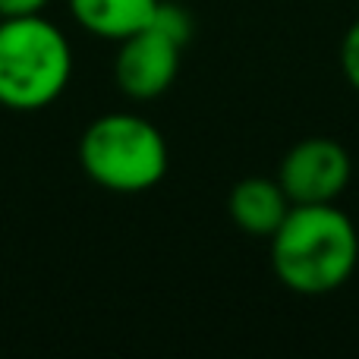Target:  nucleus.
I'll return each instance as SVG.
<instances>
[{"label":"nucleus","instance_id":"obj_10","mask_svg":"<svg viewBox=\"0 0 359 359\" xmlns=\"http://www.w3.org/2000/svg\"><path fill=\"white\" fill-rule=\"evenodd\" d=\"M48 6V0H0V16H32V13H41Z\"/></svg>","mask_w":359,"mask_h":359},{"label":"nucleus","instance_id":"obj_6","mask_svg":"<svg viewBox=\"0 0 359 359\" xmlns=\"http://www.w3.org/2000/svg\"><path fill=\"white\" fill-rule=\"evenodd\" d=\"M290 208H293V202L280 189V183L268 177L240 180L227 196L230 221L249 236H268L271 240V233L280 227V221L287 217Z\"/></svg>","mask_w":359,"mask_h":359},{"label":"nucleus","instance_id":"obj_3","mask_svg":"<svg viewBox=\"0 0 359 359\" xmlns=\"http://www.w3.org/2000/svg\"><path fill=\"white\" fill-rule=\"evenodd\" d=\"M161 130L136 114H104L79 139V164L95 186L120 196L149 192L168 174Z\"/></svg>","mask_w":359,"mask_h":359},{"label":"nucleus","instance_id":"obj_1","mask_svg":"<svg viewBox=\"0 0 359 359\" xmlns=\"http://www.w3.org/2000/svg\"><path fill=\"white\" fill-rule=\"evenodd\" d=\"M356 224L334 208V202L293 205L271 233L274 274L287 290L303 297H322L344 287L356 271Z\"/></svg>","mask_w":359,"mask_h":359},{"label":"nucleus","instance_id":"obj_7","mask_svg":"<svg viewBox=\"0 0 359 359\" xmlns=\"http://www.w3.org/2000/svg\"><path fill=\"white\" fill-rule=\"evenodd\" d=\"M161 0H69L73 19L95 38L123 41L149 29Z\"/></svg>","mask_w":359,"mask_h":359},{"label":"nucleus","instance_id":"obj_11","mask_svg":"<svg viewBox=\"0 0 359 359\" xmlns=\"http://www.w3.org/2000/svg\"><path fill=\"white\" fill-rule=\"evenodd\" d=\"M0 19H4V16H0Z\"/></svg>","mask_w":359,"mask_h":359},{"label":"nucleus","instance_id":"obj_2","mask_svg":"<svg viewBox=\"0 0 359 359\" xmlns=\"http://www.w3.org/2000/svg\"><path fill=\"white\" fill-rule=\"evenodd\" d=\"M73 76V50L54 22L32 16L0 19V107L41 111L54 104Z\"/></svg>","mask_w":359,"mask_h":359},{"label":"nucleus","instance_id":"obj_5","mask_svg":"<svg viewBox=\"0 0 359 359\" xmlns=\"http://www.w3.org/2000/svg\"><path fill=\"white\" fill-rule=\"evenodd\" d=\"M180 48L183 44L177 38H170L155 25L123 38L117 63H114V79L120 92L136 101H151L164 95L177 79Z\"/></svg>","mask_w":359,"mask_h":359},{"label":"nucleus","instance_id":"obj_9","mask_svg":"<svg viewBox=\"0 0 359 359\" xmlns=\"http://www.w3.org/2000/svg\"><path fill=\"white\" fill-rule=\"evenodd\" d=\"M341 67H344V76H347V82L359 92V22L350 25L347 35H344Z\"/></svg>","mask_w":359,"mask_h":359},{"label":"nucleus","instance_id":"obj_4","mask_svg":"<svg viewBox=\"0 0 359 359\" xmlns=\"http://www.w3.org/2000/svg\"><path fill=\"white\" fill-rule=\"evenodd\" d=\"M353 164L341 142L334 139H303L297 142L278 168V183L293 205L334 202L350 183Z\"/></svg>","mask_w":359,"mask_h":359},{"label":"nucleus","instance_id":"obj_8","mask_svg":"<svg viewBox=\"0 0 359 359\" xmlns=\"http://www.w3.org/2000/svg\"><path fill=\"white\" fill-rule=\"evenodd\" d=\"M151 25H155V29H161V32H168V35L177 38L180 44H186V41H189V35H192V22H189V16H186V10H180V6H174V4H161V6H158Z\"/></svg>","mask_w":359,"mask_h":359}]
</instances>
